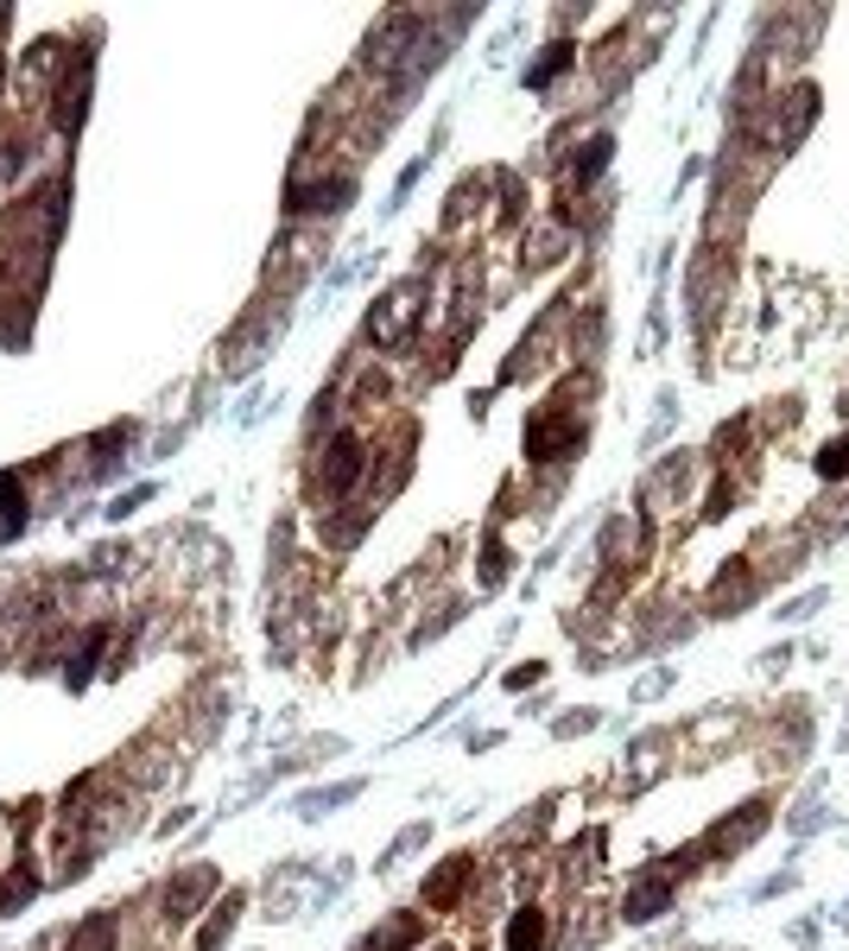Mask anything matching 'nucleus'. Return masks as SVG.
Instances as JSON below:
<instances>
[{
	"instance_id": "obj_1",
	"label": "nucleus",
	"mask_w": 849,
	"mask_h": 951,
	"mask_svg": "<svg viewBox=\"0 0 849 951\" xmlns=\"http://www.w3.org/2000/svg\"><path fill=\"white\" fill-rule=\"evenodd\" d=\"M418 311H425V292H418V285H393L381 305L368 311V336L387 343V349H400V343H412V331H418Z\"/></svg>"
},
{
	"instance_id": "obj_2",
	"label": "nucleus",
	"mask_w": 849,
	"mask_h": 951,
	"mask_svg": "<svg viewBox=\"0 0 849 951\" xmlns=\"http://www.w3.org/2000/svg\"><path fill=\"white\" fill-rule=\"evenodd\" d=\"M577 444H584V425H577V419H565V412H533V425H526V457L533 463L570 457Z\"/></svg>"
},
{
	"instance_id": "obj_3",
	"label": "nucleus",
	"mask_w": 849,
	"mask_h": 951,
	"mask_svg": "<svg viewBox=\"0 0 849 951\" xmlns=\"http://www.w3.org/2000/svg\"><path fill=\"white\" fill-rule=\"evenodd\" d=\"M361 476V437H330V451H324V463H317V489L324 495H342L349 483Z\"/></svg>"
},
{
	"instance_id": "obj_4",
	"label": "nucleus",
	"mask_w": 849,
	"mask_h": 951,
	"mask_svg": "<svg viewBox=\"0 0 849 951\" xmlns=\"http://www.w3.org/2000/svg\"><path fill=\"white\" fill-rule=\"evenodd\" d=\"M469 869H476L469 856H450V863H444V869L425 882V900H432V907H457V888L469 882Z\"/></svg>"
},
{
	"instance_id": "obj_5",
	"label": "nucleus",
	"mask_w": 849,
	"mask_h": 951,
	"mask_svg": "<svg viewBox=\"0 0 849 951\" xmlns=\"http://www.w3.org/2000/svg\"><path fill=\"white\" fill-rule=\"evenodd\" d=\"M540 945H545V914L540 907L514 914V920H508V951H540Z\"/></svg>"
},
{
	"instance_id": "obj_6",
	"label": "nucleus",
	"mask_w": 849,
	"mask_h": 951,
	"mask_svg": "<svg viewBox=\"0 0 849 951\" xmlns=\"http://www.w3.org/2000/svg\"><path fill=\"white\" fill-rule=\"evenodd\" d=\"M660 907H666V869H660V875H653V882L641 888V895L628 900V920H653Z\"/></svg>"
},
{
	"instance_id": "obj_7",
	"label": "nucleus",
	"mask_w": 849,
	"mask_h": 951,
	"mask_svg": "<svg viewBox=\"0 0 849 951\" xmlns=\"http://www.w3.org/2000/svg\"><path fill=\"white\" fill-rule=\"evenodd\" d=\"M412 932H418V920L412 914H400V920H387L374 939H368V951H387V945H412Z\"/></svg>"
},
{
	"instance_id": "obj_8",
	"label": "nucleus",
	"mask_w": 849,
	"mask_h": 951,
	"mask_svg": "<svg viewBox=\"0 0 849 951\" xmlns=\"http://www.w3.org/2000/svg\"><path fill=\"white\" fill-rule=\"evenodd\" d=\"M108 939H115V920L102 914V920H89L77 939H70V951H108Z\"/></svg>"
},
{
	"instance_id": "obj_9",
	"label": "nucleus",
	"mask_w": 849,
	"mask_h": 951,
	"mask_svg": "<svg viewBox=\"0 0 849 951\" xmlns=\"http://www.w3.org/2000/svg\"><path fill=\"white\" fill-rule=\"evenodd\" d=\"M565 64H570V45H552V52H545L540 64H533V77H526V83L540 89V83H552V77H558V71H565Z\"/></svg>"
},
{
	"instance_id": "obj_10",
	"label": "nucleus",
	"mask_w": 849,
	"mask_h": 951,
	"mask_svg": "<svg viewBox=\"0 0 849 951\" xmlns=\"http://www.w3.org/2000/svg\"><path fill=\"white\" fill-rule=\"evenodd\" d=\"M818 469L824 476H849V437H837L830 451H818Z\"/></svg>"
},
{
	"instance_id": "obj_11",
	"label": "nucleus",
	"mask_w": 849,
	"mask_h": 951,
	"mask_svg": "<svg viewBox=\"0 0 849 951\" xmlns=\"http://www.w3.org/2000/svg\"><path fill=\"white\" fill-rule=\"evenodd\" d=\"M26 895H32V875H13V882L0 888V914H13V907H26Z\"/></svg>"
},
{
	"instance_id": "obj_12",
	"label": "nucleus",
	"mask_w": 849,
	"mask_h": 951,
	"mask_svg": "<svg viewBox=\"0 0 849 951\" xmlns=\"http://www.w3.org/2000/svg\"><path fill=\"white\" fill-rule=\"evenodd\" d=\"M0 77H7V64H0Z\"/></svg>"
}]
</instances>
